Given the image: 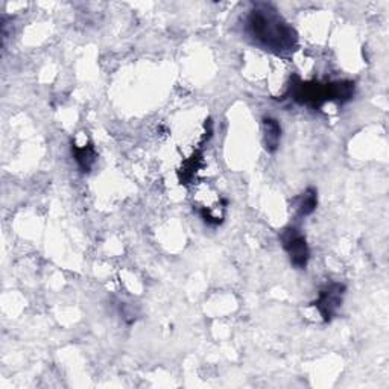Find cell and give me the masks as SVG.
<instances>
[{
	"mask_svg": "<svg viewBox=\"0 0 389 389\" xmlns=\"http://www.w3.org/2000/svg\"><path fill=\"white\" fill-rule=\"evenodd\" d=\"M246 28L255 43L272 52L283 53L297 44L293 29L268 5L254 8L248 17Z\"/></svg>",
	"mask_w": 389,
	"mask_h": 389,
	"instance_id": "obj_1",
	"label": "cell"
},
{
	"mask_svg": "<svg viewBox=\"0 0 389 389\" xmlns=\"http://www.w3.org/2000/svg\"><path fill=\"white\" fill-rule=\"evenodd\" d=\"M282 242L293 266L298 269L306 268L309 262V246L305 236L297 228L289 227L282 233Z\"/></svg>",
	"mask_w": 389,
	"mask_h": 389,
	"instance_id": "obj_2",
	"label": "cell"
},
{
	"mask_svg": "<svg viewBox=\"0 0 389 389\" xmlns=\"http://www.w3.org/2000/svg\"><path fill=\"white\" fill-rule=\"evenodd\" d=\"M342 295H344V286L339 283H332L325 286L320 292V298L316 301V309L320 310L324 321H330L338 312L342 305Z\"/></svg>",
	"mask_w": 389,
	"mask_h": 389,
	"instance_id": "obj_3",
	"label": "cell"
},
{
	"mask_svg": "<svg viewBox=\"0 0 389 389\" xmlns=\"http://www.w3.org/2000/svg\"><path fill=\"white\" fill-rule=\"evenodd\" d=\"M263 132H264V146L269 152H274L278 143H280V136H282V128H280L278 122L275 119L264 118L263 119Z\"/></svg>",
	"mask_w": 389,
	"mask_h": 389,
	"instance_id": "obj_4",
	"label": "cell"
},
{
	"mask_svg": "<svg viewBox=\"0 0 389 389\" xmlns=\"http://www.w3.org/2000/svg\"><path fill=\"white\" fill-rule=\"evenodd\" d=\"M297 210L300 216H307L315 210L316 207V192L314 189L306 190V193H302L301 197L297 199Z\"/></svg>",
	"mask_w": 389,
	"mask_h": 389,
	"instance_id": "obj_5",
	"label": "cell"
},
{
	"mask_svg": "<svg viewBox=\"0 0 389 389\" xmlns=\"http://www.w3.org/2000/svg\"><path fill=\"white\" fill-rule=\"evenodd\" d=\"M75 157L78 165H80L84 170H89L95 161V151L91 150V146H81V147H75Z\"/></svg>",
	"mask_w": 389,
	"mask_h": 389,
	"instance_id": "obj_6",
	"label": "cell"
}]
</instances>
